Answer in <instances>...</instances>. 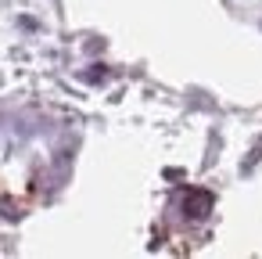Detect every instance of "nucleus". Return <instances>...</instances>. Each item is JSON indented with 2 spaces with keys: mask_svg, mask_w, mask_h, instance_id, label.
<instances>
[{
  "mask_svg": "<svg viewBox=\"0 0 262 259\" xmlns=\"http://www.w3.org/2000/svg\"><path fill=\"white\" fill-rule=\"evenodd\" d=\"M208 209V194H190V216H205Z\"/></svg>",
  "mask_w": 262,
  "mask_h": 259,
  "instance_id": "1",
  "label": "nucleus"
}]
</instances>
